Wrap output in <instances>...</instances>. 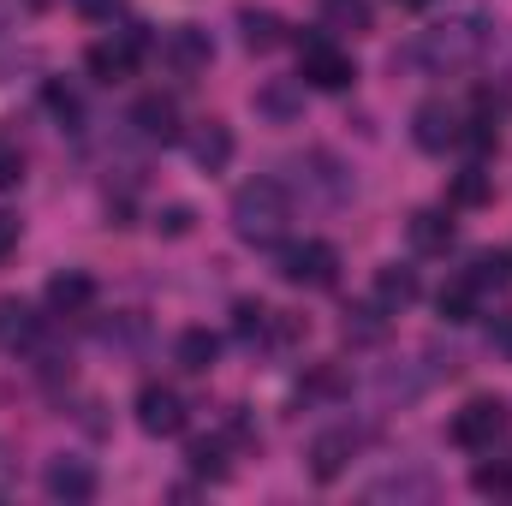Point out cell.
Here are the masks:
<instances>
[{
  "instance_id": "obj_1",
  "label": "cell",
  "mask_w": 512,
  "mask_h": 506,
  "mask_svg": "<svg viewBox=\"0 0 512 506\" xmlns=\"http://www.w3.org/2000/svg\"><path fill=\"white\" fill-rule=\"evenodd\" d=\"M483 48H489L483 18H453V24H435V30H423L417 42H405L399 60H405V66H429V72H453V66H471Z\"/></svg>"
},
{
  "instance_id": "obj_2",
  "label": "cell",
  "mask_w": 512,
  "mask_h": 506,
  "mask_svg": "<svg viewBox=\"0 0 512 506\" xmlns=\"http://www.w3.org/2000/svg\"><path fill=\"white\" fill-rule=\"evenodd\" d=\"M286 221H292V197L280 179H251L233 191V233L245 245H274L286 233Z\"/></svg>"
},
{
  "instance_id": "obj_3",
  "label": "cell",
  "mask_w": 512,
  "mask_h": 506,
  "mask_svg": "<svg viewBox=\"0 0 512 506\" xmlns=\"http://www.w3.org/2000/svg\"><path fill=\"white\" fill-rule=\"evenodd\" d=\"M453 447H465V453H489L501 435H507V399H495V393H483V399H465L459 411H453Z\"/></svg>"
},
{
  "instance_id": "obj_4",
  "label": "cell",
  "mask_w": 512,
  "mask_h": 506,
  "mask_svg": "<svg viewBox=\"0 0 512 506\" xmlns=\"http://www.w3.org/2000/svg\"><path fill=\"white\" fill-rule=\"evenodd\" d=\"M334 274H340V251L322 245V239H304V245H286V251H280V280H286V286L322 292V286H334Z\"/></svg>"
},
{
  "instance_id": "obj_5",
  "label": "cell",
  "mask_w": 512,
  "mask_h": 506,
  "mask_svg": "<svg viewBox=\"0 0 512 506\" xmlns=\"http://www.w3.org/2000/svg\"><path fill=\"white\" fill-rule=\"evenodd\" d=\"M298 78L316 84V90H346V84L358 78V66H352V54L334 48L328 36H310V42H304V66H298Z\"/></svg>"
},
{
  "instance_id": "obj_6",
  "label": "cell",
  "mask_w": 512,
  "mask_h": 506,
  "mask_svg": "<svg viewBox=\"0 0 512 506\" xmlns=\"http://www.w3.org/2000/svg\"><path fill=\"white\" fill-rule=\"evenodd\" d=\"M149 48V36H143V24H131L120 42H96L90 54H84V66H90V78H102V84H120L131 72V60Z\"/></svg>"
},
{
  "instance_id": "obj_7",
  "label": "cell",
  "mask_w": 512,
  "mask_h": 506,
  "mask_svg": "<svg viewBox=\"0 0 512 506\" xmlns=\"http://www.w3.org/2000/svg\"><path fill=\"white\" fill-rule=\"evenodd\" d=\"M137 429L143 435H179L185 429V399L173 387H143L137 393Z\"/></svg>"
},
{
  "instance_id": "obj_8",
  "label": "cell",
  "mask_w": 512,
  "mask_h": 506,
  "mask_svg": "<svg viewBox=\"0 0 512 506\" xmlns=\"http://www.w3.org/2000/svg\"><path fill=\"white\" fill-rule=\"evenodd\" d=\"M352 453H358V435H352V429L316 435V441H310V477H316V483H334V477L352 465Z\"/></svg>"
},
{
  "instance_id": "obj_9",
  "label": "cell",
  "mask_w": 512,
  "mask_h": 506,
  "mask_svg": "<svg viewBox=\"0 0 512 506\" xmlns=\"http://www.w3.org/2000/svg\"><path fill=\"white\" fill-rule=\"evenodd\" d=\"M96 304V280L84 274V268H60L54 280H48V310L54 316H84Z\"/></svg>"
},
{
  "instance_id": "obj_10",
  "label": "cell",
  "mask_w": 512,
  "mask_h": 506,
  "mask_svg": "<svg viewBox=\"0 0 512 506\" xmlns=\"http://www.w3.org/2000/svg\"><path fill=\"white\" fill-rule=\"evenodd\" d=\"M42 483H48L54 501H90V495H96V471H90V459H48Z\"/></svg>"
},
{
  "instance_id": "obj_11",
  "label": "cell",
  "mask_w": 512,
  "mask_h": 506,
  "mask_svg": "<svg viewBox=\"0 0 512 506\" xmlns=\"http://www.w3.org/2000/svg\"><path fill=\"white\" fill-rule=\"evenodd\" d=\"M411 137H417V149L441 155V149L459 137V120H453V108H447V102H423V108L411 114Z\"/></svg>"
},
{
  "instance_id": "obj_12",
  "label": "cell",
  "mask_w": 512,
  "mask_h": 506,
  "mask_svg": "<svg viewBox=\"0 0 512 506\" xmlns=\"http://www.w3.org/2000/svg\"><path fill=\"white\" fill-rule=\"evenodd\" d=\"M131 126H137V137H149V143H173V137H179V108H173V96H143V102L131 108Z\"/></svg>"
},
{
  "instance_id": "obj_13",
  "label": "cell",
  "mask_w": 512,
  "mask_h": 506,
  "mask_svg": "<svg viewBox=\"0 0 512 506\" xmlns=\"http://www.w3.org/2000/svg\"><path fill=\"white\" fill-rule=\"evenodd\" d=\"M179 72H197V66H209V30H197V24H179V30H167V48H161Z\"/></svg>"
},
{
  "instance_id": "obj_14",
  "label": "cell",
  "mask_w": 512,
  "mask_h": 506,
  "mask_svg": "<svg viewBox=\"0 0 512 506\" xmlns=\"http://www.w3.org/2000/svg\"><path fill=\"white\" fill-rule=\"evenodd\" d=\"M191 155H197V167L221 173V167L233 161V131L221 126V120H203V126L191 131Z\"/></svg>"
},
{
  "instance_id": "obj_15",
  "label": "cell",
  "mask_w": 512,
  "mask_h": 506,
  "mask_svg": "<svg viewBox=\"0 0 512 506\" xmlns=\"http://www.w3.org/2000/svg\"><path fill=\"white\" fill-rule=\"evenodd\" d=\"M405 233H411V251H423V256H435V251L453 245V221H447V209H417Z\"/></svg>"
},
{
  "instance_id": "obj_16",
  "label": "cell",
  "mask_w": 512,
  "mask_h": 506,
  "mask_svg": "<svg viewBox=\"0 0 512 506\" xmlns=\"http://www.w3.org/2000/svg\"><path fill=\"white\" fill-rule=\"evenodd\" d=\"M376 304H382L387 316L405 310V304H417V274L399 268V262H393V268H376Z\"/></svg>"
},
{
  "instance_id": "obj_17",
  "label": "cell",
  "mask_w": 512,
  "mask_h": 506,
  "mask_svg": "<svg viewBox=\"0 0 512 506\" xmlns=\"http://www.w3.org/2000/svg\"><path fill=\"white\" fill-rule=\"evenodd\" d=\"M435 495V483L423 477V471H405V477H376L370 489H364V501H429Z\"/></svg>"
},
{
  "instance_id": "obj_18",
  "label": "cell",
  "mask_w": 512,
  "mask_h": 506,
  "mask_svg": "<svg viewBox=\"0 0 512 506\" xmlns=\"http://www.w3.org/2000/svg\"><path fill=\"white\" fill-rule=\"evenodd\" d=\"M340 328H346V340H352V346H382V340H387V310H382V304H352Z\"/></svg>"
},
{
  "instance_id": "obj_19",
  "label": "cell",
  "mask_w": 512,
  "mask_h": 506,
  "mask_svg": "<svg viewBox=\"0 0 512 506\" xmlns=\"http://www.w3.org/2000/svg\"><path fill=\"white\" fill-rule=\"evenodd\" d=\"M173 352H179V370H191V376H203V370H209V364L221 358V340H215L209 328H185Z\"/></svg>"
},
{
  "instance_id": "obj_20",
  "label": "cell",
  "mask_w": 512,
  "mask_h": 506,
  "mask_svg": "<svg viewBox=\"0 0 512 506\" xmlns=\"http://www.w3.org/2000/svg\"><path fill=\"white\" fill-rule=\"evenodd\" d=\"M239 24H245V48H251V54H274V48L286 42V24H280L274 12L245 6V12H239Z\"/></svg>"
},
{
  "instance_id": "obj_21",
  "label": "cell",
  "mask_w": 512,
  "mask_h": 506,
  "mask_svg": "<svg viewBox=\"0 0 512 506\" xmlns=\"http://www.w3.org/2000/svg\"><path fill=\"white\" fill-rule=\"evenodd\" d=\"M36 340V310L24 298H0V346H30Z\"/></svg>"
},
{
  "instance_id": "obj_22",
  "label": "cell",
  "mask_w": 512,
  "mask_h": 506,
  "mask_svg": "<svg viewBox=\"0 0 512 506\" xmlns=\"http://www.w3.org/2000/svg\"><path fill=\"white\" fill-rule=\"evenodd\" d=\"M489 191H495V185H489V173H483V167H465V173L447 185V209H483V203H489Z\"/></svg>"
},
{
  "instance_id": "obj_23",
  "label": "cell",
  "mask_w": 512,
  "mask_h": 506,
  "mask_svg": "<svg viewBox=\"0 0 512 506\" xmlns=\"http://www.w3.org/2000/svg\"><path fill=\"white\" fill-rule=\"evenodd\" d=\"M435 304H441V316H447V322H471V316H477V286L459 274V280H447V286H441V298H435Z\"/></svg>"
},
{
  "instance_id": "obj_24",
  "label": "cell",
  "mask_w": 512,
  "mask_h": 506,
  "mask_svg": "<svg viewBox=\"0 0 512 506\" xmlns=\"http://www.w3.org/2000/svg\"><path fill=\"white\" fill-rule=\"evenodd\" d=\"M298 84H262L256 90V114H268V120H292L298 114Z\"/></svg>"
},
{
  "instance_id": "obj_25",
  "label": "cell",
  "mask_w": 512,
  "mask_h": 506,
  "mask_svg": "<svg viewBox=\"0 0 512 506\" xmlns=\"http://www.w3.org/2000/svg\"><path fill=\"white\" fill-rule=\"evenodd\" d=\"M328 30H370V0H322Z\"/></svg>"
},
{
  "instance_id": "obj_26",
  "label": "cell",
  "mask_w": 512,
  "mask_h": 506,
  "mask_svg": "<svg viewBox=\"0 0 512 506\" xmlns=\"http://www.w3.org/2000/svg\"><path fill=\"white\" fill-rule=\"evenodd\" d=\"M233 334H239L245 346L268 340V334H274V310H262V304H251V298H245V304L233 310Z\"/></svg>"
},
{
  "instance_id": "obj_27",
  "label": "cell",
  "mask_w": 512,
  "mask_h": 506,
  "mask_svg": "<svg viewBox=\"0 0 512 506\" xmlns=\"http://www.w3.org/2000/svg\"><path fill=\"white\" fill-rule=\"evenodd\" d=\"M185 459H191V471H197V477H209V483H221V477H227V453H221V441H191V453H185Z\"/></svg>"
},
{
  "instance_id": "obj_28",
  "label": "cell",
  "mask_w": 512,
  "mask_h": 506,
  "mask_svg": "<svg viewBox=\"0 0 512 506\" xmlns=\"http://www.w3.org/2000/svg\"><path fill=\"white\" fill-rule=\"evenodd\" d=\"M477 495H507L512 501V459H495V465H477Z\"/></svg>"
},
{
  "instance_id": "obj_29",
  "label": "cell",
  "mask_w": 512,
  "mask_h": 506,
  "mask_svg": "<svg viewBox=\"0 0 512 506\" xmlns=\"http://www.w3.org/2000/svg\"><path fill=\"white\" fill-rule=\"evenodd\" d=\"M507 268H512V256L483 251L477 262H471V274H465V280H471V286H501V280H507Z\"/></svg>"
},
{
  "instance_id": "obj_30",
  "label": "cell",
  "mask_w": 512,
  "mask_h": 506,
  "mask_svg": "<svg viewBox=\"0 0 512 506\" xmlns=\"http://www.w3.org/2000/svg\"><path fill=\"white\" fill-rule=\"evenodd\" d=\"M42 102H48V114H54L60 126H78V96H72L66 84H48V90H42Z\"/></svg>"
},
{
  "instance_id": "obj_31",
  "label": "cell",
  "mask_w": 512,
  "mask_h": 506,
  "mask_svg": "<svg viewBox=\"0 0 512 506\" xmlns=\"http://www.w3.org/2000/svg\"><path fill=\"white\" fill-rule=\"evenodd\" d=\"M191 221H197V215H191L185 203H167V209L155 215V233H167V239H185V233H191Z\"/></svg>"
},
{
  "instance_id": "obj_32",
  "label": "cell",
  "mask_w": 512,
  "mask_h": 506,
  "mask_svg": "<svg viewBox=\"0 0 512 506\" xmlns=\"http://www.w3.org/2000/svg\"><path fill=\"white\" fill-rule=\"evenodd\" d=\"M18 185H24V155L0 143V191H18Z\"/></svg>"
},
{
  "instance_id": "obj_33",
  "label": "cell",
  "mask_w": 512,
  "mask_h": 506,
  "mask_svg": "<svg viewBox=\"0 0 512 506\" xmlns=\"http://www.w3.org/2000/svg\"><path fill=\"white\" fill-rule=\"evenodd\" d=\"M453 143H465V149H477V155H483V149H495V126H489V120H471Z\"/></svg>"
},
{
  "instance_id": "obj_34",
  "label": "cell",
  "mask_w": 512,
  "mask_h": 506,
  "mask_svg": "<svg viewBox=\"0 0 512 506\" xmlns=\"http://www.w3.org/2000/svg\"><path fill=\"white\" fill-rule=\"evenodd\" d=\"M12 251H18V215H6V209H0V262H6Z\"/></svg>"
},
{
  "instance_id": "obj_35",
  "label": "cell",
  "mask_w": 512,
  "mask_h": 506,
  "mask_svg": "<svg viewBox=\"0 0 512 506\" xmlns=\"http://www.w3.org/2000/svg\"><path fill=\"white\" fill-rule=\"evenodd\" d=\"M304 393H310V399H322V393H340V376H334V370H316V376L304 381Z\"/></svg>"
},
{
  "instance_id": "obj_36",
  "label": "cell",
  "mask_w": 512,
  "mask_h": 506,
  "mask_svg": "<svg viewBox=\"0 0 512 506\" xmlns=\"http://www.w3.org/2000/svg\"><path fill=\"white\" fill-rule=\"evenodd\" d=\"M72 6H78L84 18H114V12H120V0H72Z\"/></svg>"
},
{
  "instance_id": "obj_37",
  "label": "cell",
  "mask_w": 512,
  "mask_h": 506,
  "mask_svg": "<svg viewBox=\"0 0 512 506\" xmlns=\"http://www.w3.org/2000/svg\"><path fill=\"white\" fill-rule=\"evenodd\" d=\"M495 346H501V352H512V316H501V328H495Z\"/></svg>"
},
{
  "instance_id": "obj_38",
  "label": "cell",
  "mask_w": 512,
  "mask_h": 506,
  "mask_svg": "<svg viewBox=\"0 0 512 506\" xmlns=\"http://www.w3.org/2000/svg\"><path fill=\"white\" fill-rule=\"evenodd\" d=\"M393 6H405V12H423V6H429V0H393Z\"/></svg>"
},
{
  "instance_id": "obj_39",
  "label": "cell",
  "mask_w": 512,
  "mask_h": 506,
  "mask_svg": "<svg viewBox=\"0 0 512 506\" xmlns=\"http://www.w3.org/2000/svg\"><path fill=\"white\" fill-rule=\"evenodd\" d=\"M0 30H6V6H0Z\"/></svg>"
}]
</instances>
